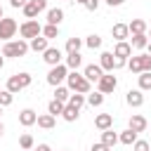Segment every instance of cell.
Returning <instances> with one entry per match:
<instances>
[{"label":"cell","mask_w":151,"mask_h":151,"mask_svg":"<svg viewBox=\"0 0 151 151\" xmlns=\"http://www.w3.org/2000/svg\"><path fill=\"white\" fill-rule=\"evenodd\" d=\"M146 47H149V54H151V40H149V45H146Z\"/></svg>","instance_id":"c3c4849f"},{"label":"cell","mask_w":151,"mask_h":151,"mask_svg":"<svg viewBox=\"0 0 151 151\" xmlns=\"http://www.w3.org/2000/svg\"><path fill=\"white\" fill-rule=\"evenodd\" d=\"M42 59H45V64H50V68L52 66H59L61 64V50L59 47H47L42 52Z\"/></svg>","instance_id":"8fae6325"},{"label":"cell","mask_w":151,"mask_h":151,"mask_svg":"<svg viewBox=\"0 0 151 151\" xmlns=\"http://www.w3.org/2000/svg\"><path fill=\"white\" fill-rule=\"evenodd\" d=\"M64 106H66V104H61V101L52 99V101L47 104V113H52V116L57 118V116H61V113H64Z\"/></svg>","instance_id":"f546056e"},{"label":"cell","mask_w":151,"mask_h":151,"mask_svg":"<svg viewBox=\"0 0 151 151\" xmlns=\"http://www.w3.org/2000/svg\"><path fill=\"white\" fill-rule=\"evenodd\" d=\"M54 99H57V101H61V104H68V99H71V90H68V87H64V85L54 87Z\"/></svg>","instance_id":"d4e9b609"},{"label":"cell","mask_w":151,"mask_h":151,"mask_svg":"<svg viewBox=\"0 0 151 151\" xmlns=\"http://www.w3.org/2000/svg\"><path fill=\"white\" fill-rule=\"evenodd\" d=\"M127 68L132 73H144V71H151V54H134L127 59Z\"/></svg>","instance_id":"5b68a950"},{"label":"cell","mask_w":151,"mask_h":151,"mask_svg":"<svg viewBox=\"0 0 151 151\" xmlns=\"http://www.w3.org/2000/svg\"><path fill=\"white\" fill-rule=\"evenodd\" d=\"M19 146H21L24 151H31V149L35 146V142H33V137H31L28 132H24V134L19 137Z\"/></svg>","instance_id":"1f68e13d"},{"label":"cell","mask_w":151,"mask_h":151,"mask_svg":"<svg viewBox=\"0 0 151 151\" xmlns=\"http://www.w3.org/2000/svg\"><path fill=\"white\" fill-rule=\"evenodd\" d=\"M68 104H71V106H76V109H80L83 104H87V97H85V94H80V92H76V94H71Z\"/></svg>","instance_id":"d590c367"},{"label":"cell","mask_w":151,"mask_h":151,"mask_svg":"<svg viewBox=\"0 0 151 151\" xmlns=\"http://www.w3.org/2000/svg\"><path fill=\"white\" fill-rule=\"evenodd\" d=\"M83 45H85V40H80V38H68V40H66V52H68V54L80 52Z\"/></svg>","instance_id":"83f0119b"},{"label":"cell","mask_w":151,"mask_h":151,"mask_svg":"<svg viewBox=\"0 0 151 151\" xmlns=\"http://www.w3.org/2000/svg\"><path fill=\"white\" fill-rule=\"evenodd\" d=\"M118 142H120V144H125V146H132V144L137 142V132L127 127V130H123V132L118 134Z\"/></svg>","instance_id":"603a6c76"},{"label":"cell","mask_w":151,"mask_h":151,"mask_svg":"<svg viewBox=\"0 0 151 151\" xmlns=\"http://www.w3.org/2000/svg\"><path fill=\"white\" fill-rule=\"evenodd\" d=\"M14 101V94L9 92V90H0V106L5 109V106H9Z\"/></svg>","instance_id":"8d00e7d4"},{"label":"cell","mask_w":151,"mask_h":151,"mask_svg":"<svg viewBox=\"0 0 151 151\" xmlns=\"http://www.w3.org/2000/svg\"><path fill=\"white\" fill-rule=\"evenodd\" d=\"M83 64V57H80V52H73V54H68L66 57V66L68 68H73V71H78V66Z\"/></svg>","instance_id":"f1b7e54d"},{"label":"cell","mask_w":151,"mask_h":151,"mask_svg":"<svg viewBox=\"0 0 151 151\" xmlns=\"http://www.w3.org/2000/svg\"><path fill=\"white\" fill-rule=\"evenodd\" d=\"M87 104H90L92 109H94V106H101V104H104V94H101L99 90H97V92H90V94H87Z\"/></svg>","instance_id":"4dcf8cb0"},{"label":"cell","mask_w":151,"mask_h":151,"mask_svg":"<svg viewBox=\"0 0 151 151\" xmlns=\"http://www.w3.org/2000/svg\"><path fill=\"white\" fill-rule=\"evenodd\" d=\"M99 66H101V71L113 73L116 71V57H113V52H101L99 54Z\"/></svg>","instance_id":"7c38bea8"},{"label":"cell","mask_w":151,"mask_h":151,"mask_svg":"<svg viewBox=\"0 0 151 151\" xmlns=\"http://www.w3.org/2000/svg\"><path fill=\"white\" fill-rule=\"evenodd\" d=\"M2 66H5V57H0V68H2Z\"/></svg>","instance_id":"f6af8a7d"},{"label":"cell","mask_w":151,"mask_h":151,"mask_svg":"<svg viewBox=\"0 0 151 151\" xmlns=\"http://www.w3.org/2000/svg\"><path fill=\"white\" fill-rule=\"evenodd\" d=\"M85 45H87L90 50H99V47H101V38H99L97 33H92V35L85 38Z\"/></svg>","instance_id":"e575fe53"},{"label":"cell","mask_w":151,"mask_h":151,"mask_svg":"<svg viewBox=\"0 0 151 151\" xmlns=\"http://www.w3.org/2000/svg\"><path fill=\"white\" fill-rule=\"evenodd\" d=\"M66 78H68V66H66V64L52 66V68H50V73H47V83H50L52 87H59Z\"/></svg>","instance_id":"8992f818"},{"label":"cell","mask_w":151,"mask_h":151,"mask_svg":"<svg viewBox=\"0 0 151 151\" xmlns=\"http://www.w3.org/2000/svg\"><path fill=\"white\" fill-rule=\"evenodd\" d=\"M76 2H78V5H85V2H87V0H76Z\"/></svg>","instance_id":"7dc6e473"},{"label":"cell","mask_w":151,"mask_h":151,"mask_svg":"<svg viewBox=\"0 0 151 151\" xmlns=\"http://www.w3.org/2000/svg\"><path fill=\"white\" fill-rule=\"evenodd\" d=\"M127 28H130V33H132V35H139V33H146L149 24H146L144 19H132V21L127 24Z\"/></svg>","instance_id":"44dd1931"},{"label":"cell","mask_w":151,"mask_h":151,"mask_svg":"<svg viewBox=\"0 0 151 151\" xmlns=\"http://www.w3.org/2000/svg\"><path fill=\"white\" fill-rule=\"evenodd\" d=\"M134 50H144L149 45V35L146 33H139V35H132V42H130Z\"/></svg>","instance_id":"4316f807"},{"label":"cell","mask_w":151,"mask_h":151,"mask_svg":"<svg viewBox=\"0 0 151 151\" xmlns=\"http://www.w3.org/2000/svg\"><path fill=\"white\" fill-rule=\"evenodd\" d=\"M19 33H21V40H33V38L42 35V26L38 24V19H26L19 26Z\"/></svg>","instance_id":"277c9868"},{"label":"cell","mask_w":151,"mask_h":151,"mask_svg":"<svg viewBox=\"0 0 151 151\" xmlns=\"http://www.w3.org/2000/svg\"><path fill=\"white\" fill-rule=\"evenodd\" d=\"M26 2H28V0H9V5H12L14 9H19V7L24 9V7H26Z\"/></svg>","instance_id":"ab89813d"},{"label":"cell","mask_w":151,"mask_h":151,"mask_svg":"<svg viewBox=\"0 0 151 151\" xmlns=\"http://www.w3.org/2000/svg\"><path fill=\"white\" fill-rule=\"evenodd\" d=\"M35 123H38V113H35L33 109H24V111L19 113V125L31 127V125H35Z\"/></svg>","instance_id":"9a60e30c"},{"label":"cell","mask_w":151,"mask_h":151,"mask_svg":"<svg viewBox=\"0 0 151 151\" xmlns=\"http://www.w3.org/2000/svg\"><path fill=\"white\" fill-rule=\"evenodd\" d=\"M31 83H33L31 73H14V76H9V78H7V85H5V90H9L12 94H17V92L26 90Z\"/></svg>","instance_id":"7a4b0ae2"},{"label":"cell","mask_w":151,"mask_h":151,"mask_svg":"<svg viewBox=\"0 0 151 151\" xmlns=\"http://www.w3.org/2000/svg\"><path fill=\"white\" fill-rule=\"evenodd\" d=\"M31 47H28V42L26 40H9V42H5V47H2V57H14V59H19V57H24L26 52H28Z\"/></svg>","instance_id":"3957f363"},{"label":"cell","mask_w":151,"mask_h":151,"mask_svg":"<svg viewBox=\"0 0 151 151\" xmlns=\"http://www.w3.org/2000/svg\"><path fill=\"white\" fill-rule=\"evenodd\" d=\"M35 151H52V149H50V144H38Z\"/></svg>","instance_id":"7bdbcfd3"},{"label":"cell","mask_w":151,"mask_h":151,"mask_svg":"<svg viewBox=\"0 0 151 151\" xmlns=\"http://www.w3.org/2000/svg\"><path fill=\"white\" fill-rule=\"evenodd\" d=\"M2 134H5V125L0 123V137H2Z\"/></svg>","instance_id":"ee69618b"},{"label":"cell","mask_w":151,"mask_h":151,"mask_svg":"<svg viewBox=\"0 0 151 151\" xmlns=\"http://www.w3.org/2000/svg\"><path fill=\"white\" fill-rule=\"evenodd\" d=\"M116 87H118V78H116L113 73H104V76L99 78V83H97V90H99L101 94H111Z\"/></svg>","instance_id":"ba28073f"},{"label":"cell","mask_w":151,"mask_h":151,"mask_svg":"<svg viewBox=\"0 0 151 151\" xmlns=\"http://www.w3.org/2000/svg\"><path fill=\"white\" fill-rule=\"evenodd\" d=\"M132 151H149V142L146 139H137L132 144Z\"/></svg>","instance_id":"74e56055"},{"label":"cell","mask_w":151,"mask_h":151,"mask_svg":"<svg viewBox=\"0 0 151 151\" xmlns=\"http://www.w3.org/2000/svg\"><path fill=\"white\" fill-rule=\"evenodd\" d=\"M90 151H111V149H109L106 144H101V142H97V144H92V149H90Z\"/></svg>","instance_id":"60d3db41"},{"label":"cell","mask_w":151,"mask_h":151,"mask_svg":"<svg viewBox=\"0 0 151 151\" xmlns=\"http://www.w3.org/2000/svg\"><path fill=\"white\" fill-rule=\"evenodd\" d=\"M125 101H127V106H132V109H139V106L144 104V94H142V90H127V94H125Z\"/></svg>","instance_id":"5bb4252c"},{"label":"cell","mask_w":151,"mask_h":151,"mask_svg":"<svg viewBox=\"0 0 151 151\" xmlns=\"http://www.w3.org/2000/svg\"><path fill=\"white\" fill-rule=\"evenodd\" d=\"M78 116H80V109H76V106H71V104H66V106H64V113H61V118H64L66 123H73V120H78Z\"/></svg>","instance_id":"cb8c5ba5"},{"label":"cell","mask_w":151,"mask_h":151,"mask_svg":"<svg viewBox=\"0 0 151 151\" xmlns=\"http://www.w3.org/2000/svg\"><path fill=\"white\" fill-rule=\"evenodd\" d=\"M149 2H151V0H149Z\"/></svg>","instance_id":"816d5d0a"},{"label":"cell","mask_w":151,"mask_h":151,"mask_svg":"<svg viewBox=\"0 0 151 151\" xmlns=\"http://www.w3.org/2000/svg\"><path fill=\"white\" fill-rule=\"evenodd\" d=\"M101 144H106L109 149H113V146L118 144V134H116L113 130H104V132H101Z\"/></svg>","instance_id":"484cf974"},{"label":"cell","mask_w":151,"mask_h":151,"mask_svg":"<svg viewBox=\"0 0 151 151\" xmlns=\"http://www.w3.org/2000/svg\"><path fill=\"white\" fill-rule=\"evenodd\" d=\"M111 125H113V116L111 113H99L97 118H94V127L97 130H111Z\"/></svg>","instance_id":"2e32d148"},{"label":"cell","mask_w":151,"mask_h":151,"mask_svg":"<svg viewBox=\"0 0 151 151\" xmlns=\"http://www.w3.org/2000/svg\"><path fill=\"white\" fill-rule=\"evenodd\" d=\"M61 21H64V9H61V7H52V9H47V24L59 26Z\"/></svg>","instance_id":"d6986e66"},{"label":"cell","mask_w":151,"mask_h":151,"mask_svg":"<svg viewBox=\"0 0 151 151\" xmlns=\"http://www.w3.org/2000/svg\"><path fill=\"white\" fill-rule=\"evenodd\" d=\"M42 35H45L47 40H52V38H59V26H52V24L42 26Z\"/></svg>","instance_id":"836d02e7"},{"label":"cell","mask_w":151,"mask_h":151,"mask_svg":"<svg viewBox=\"0 0 151 151\" xmlns=\"http://www.w3.org/2000/svg\"><path fill=\"white\" fill-rule=\"evenodd\" d=\"M111 35L116 38V42H123V40L130 35V28H127V24H113V28H111Z\"/></svg>","instance_id":"ac0fdd59"},{"label":"cell","mask_w":151,"mask_h":151,"mask_svg":"<svg viewBox=\"0 0 151 151\" xmlns=\"http://www.w3.org/2000/svg\"><path fill=\"white\" fill-rule=\"evenodd\" d=\"M113 57H116V59H120V61H127V59L132 57V45H130L127 40L116 42V47H113Z\"/></svg>","instance_id":"30bf717a"},{"label":"cell","mask_w":151,"mask_h":151,"mask_svg":"<svg viewBox=\"0 0 151 151\" xmlns=\"http://www.w3.org/2000/svg\"><path fill=\"white\" fill-rule=\"evenodd\" d=\"M66 85H68L71 92H80V94H90V92H92V83H90L83 73H78V71H71V73H68Z\"/></svg>","instance_id":"6da1fadb"},{"label":"cell","mask_w":151,"mask_h":151,"mask_svg":"<svg viewBox=\"0 0 151 151\" xmlns=\"http://www.w3.org/2000/svg\"><path fill=\"white\" fill-rule=\"evenodd\" d=\"M54 123H57V118L52 113H40L38 116V127H42V130H52Z\"/></svg>","instance_id":"7402d4cb"},{"label":"cell","mask_w":151,"mask_h":151,"mask_svg":"<svg viewBox=\"0 0 151 151\" xmlns=\"http://www.w3.org/2000/svg\"><path fill=\"white\" fill-rule=\"evenodd\" d=\"M139 90H151V71H144L139 73Z\"/></svg>","instance_id":"d6a6232c"},{"label":"cell","mask_w":151,"mask_h":151,"mask_svg":"<svg viewBox=\"0 0 151 151\" xmlns=\"http://www.w3.org/2000/svg\"><path fill=\"white\" fill-rule=\"evenodd\" d=\"M146 125H149V123H146V118H144V116H139V113H132V116H130V130H134L137 134H139V132H144V130H146Z\"/></svg>","instance_id":"e0dca14e"},{"label":"cell","mask_w":151,"mask_h":151,"mask_svg":"<svg viewBox=\"0 0 151 151\" xmlns=\"http://www.w3.org/2000/svg\"><path fill=\"white\" fill-rule=\"evenodd\" d=\"M17 31H19V26H17V21H14L12 17H5V19L0 21V40L9 42V38H14Z\"/></svg>","instance_id":"52a82bcc"},{"label":"cell","mask_w":151,"mask_h":151,"mask_svg":"<svg viewBox=\"0 0 151 151\" xmlns=\"http://www.w3.org/2000/svg\"><path fill=\"white\" fill-rule=\"evenodd\" d=\"M28 47H31L33 52H45V50L50 47V40H47L45 35H38V38H33V40H28Z\"/></svg>","instance_id":"ffe728a7"},{"label":"cell","mask_w":151,"mask_h":151,"mask_svg":"<svg viewBox=\"0 0 151 151\" xmlns=\"http://www.w3.org/2000/svg\"><path fill=\"white\" fill-rule=\"evenodd\" d=\"M0 116H2V106H0Z\"/></svg>","instance_id":"681fc988"},{"label":"cell","mask_w":151,"mask_h":151,"mask_svg":"<svg viewBox=\"0 0 151 151\" xmlns=\"http://www.w3.org/2000/svg\"><path fill=\"white\" fill-rule=\"evenodd\" d=\"M83 7H85V9H90V12H97V7H99V0H87Z\"/></svg>","instance_id":"f35d334b"},{"label":"cell","mask_w":151,"mask_h":151,"mask_svg":"<svg viewBox=\"0 0 151 151\" xmlns=\"http://www.w3.org/2000/svg\"><path fill=\"white\" fill-rule=\"evenodd\" d=\"M2 19H5V14H2V5H0V21H2Z\"/></svg>","instance_id":"bcb514c9"},{"label":"cell","mask_w":151,"mask_h":151,"mask_svg":"<svg viewBox=\"0 0 151 151\" xmlns=\"http://www.w3.org/2000/svg\"><path fill=\"white\" fill-rule=\"evenodd\" d=\"M42 9H47V0H28L24 7V17L26 19H35Z\"/></svg>","instance_id":"9c48e42d"},{"label":"cell","mask_w":151,"mask_h":151,"mask_svg":"<svg viewBox=\"0 0 151 151\" xmlns=\"http://www.w3.org/2000/svg\"><path fill=\"white\" fill-rule=\"evenodd\" d=\"M83 76H85L90 83H99V78L104 76V71H101V66H99V64H87V66H85V71H83Z\"/></svg>","instance_id":"4fadbf2b"},{"label":"cell","mask_w":151,"mask_h":151,"mask_svg":"<svg viewBox=\"0 0 151 151\" xmlns=\"http://www.w3.org/2000/svg\"><path fill=\"white\" fill-rule=\"evenodd\" d=\"M31 151H35V149H31Z\"/></svg>","instance_id":"f907efd6"},{"label":"cell","mask_w":151,"mask_h":151,"mask_svg":"<svg viewBox=\"0 0 151 151\" xmlns=\"http://www.w3.org/2000/svg\"><path fill=\"white\" fill-rule=\"evenodd\" d=\"M123 2H125V0H106V5H109V7H120Z\"/></svg>","instance_id":"b9f144b4"}]
</instances>
